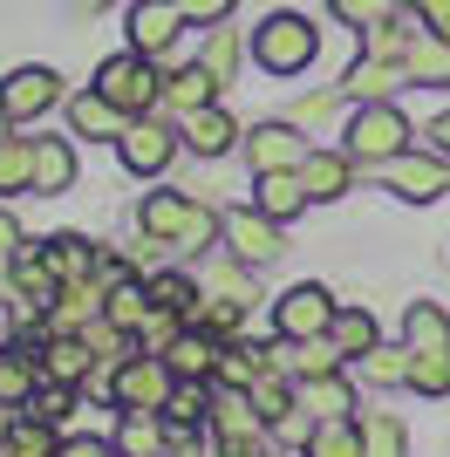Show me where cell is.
Segmentation results:
<instances>
[{"mask_svg": "<svg viewBox=\"0 0 450 457\" xmlns=\"http://www.w3.org/2000/svg\"><path fill=\"white\" fill-rule=\"evenodd\" d=\"M144 232L164 246H212V232H225V219H212L205 205H191L185 191H150L144 198Z\"/></svg>", "mask_w": 450, "mask_h": 457, "instance_id": "6da1fadb", "label": "cell"}, {"mask_svg": "<svg viewBox=\"0 0 450 457\" xmlns=\"http://www.w3.org/2000/svg\"><path fill=\"white\" fill-rule=\"evenodd\" d=\"M314 48H321V35L300 14H266L260 28H253V62L273 69V76H300V69L314 62Z\"/></svg>", "mask_w": 450, "mask_h": 457, "instance_id": "7a4b0ae2", "label": "cell"}, {"mask_svg": "<svg viewBox=\"0 0 450 457\" xmlns=\"http://www.w3.org/2000/svg\"><path fill=\"white\" fill-rule=\"evenodd\" d=\"M410 151V123H403V110H389V103H362L355 116H348V157L355 164H389V157Z\"/></svg>", "mask_w": 450, "mask_h": 457, "instance_id": "3957f363", "label": "cell"}, {"mask_svg": "<svg viewBox=\"0 0 450 457\" xmlns=\"http://www.w3.org/2000/svg\"><path fill=\"white\" fill-rule=\"evenodd\" d=\"M96 89L110 96V103H123L130 116H150V103H164V76L150 69V55H110L103 69H96Z\"/></svg>", "mask_w": 450, "mask_h": 457, "instance_id": "277c9868", "label": "cell"}, {"mask_svg": "<svg viewBox=\"0 0 450 457\" xmlns=\"http://www.w3.org/2000/svg\"><path fill=\"white\" fill-rule=\"evenodd\" d=\"M110 389H116V403H123L130 417H164L171 389H178V369H171L164 355H137V362L116 369Z\"/></svg>", "mask_w": 450, "mask_h": 457, "instance_id": "5b68a950", "label": "cell"}, {"mask_svg": "<svg viewBox=\"0 0 450 457\" xmlns=\"http://www.w3.org/2000/svg\"><path fill=\"white\" fill-rule=\"evenodd\" d=\"M335 314L341 307L328 301V294H321V287H287L280 301H273V321H280V335L287 342H314V335H335Z\"/></svg>", "mask_w": 450, "mask_h": 457, "instance_id": "8992f818", "label": "cell"}, {"mask_svg": "<svg viewBox=\"0 0 450 457\" xmlns=\"http://www.w3.org/2000/svg\"><path fill=\"white\" fill-rule=\"evenodd\" d=\"M225 246L260 273L287 253V239H280V219H266V212H225Z\"/></svg>", "mask_w": 450, "mask_h": 457, "instance_id": "52a82bcc", "label": "cell"}, {"mask_svg": "<svg viewBox=\"0 0 450 457\" xmlns=\"http://www.w3.org/2000/svg\"><path fill=\"white\" fill-rule=\"evenodd\" d=\"M55 103H62L55 69H14V76L0 82V116H7V123H28V116L55 110Z\"/></svg>", "mask_w": 450, "mask_h": 457, "instance_id": "ba28073f", "label": "cell"}, {"mask_svg": "<svg viewBox=\"0 0 450 457\" xmlns=\"http://www.w3.org/2000/svg\"><path fill=\"white\" fill-rule=\"evenodd\" d=\"M178 28H185V7H178V0H137V7H130V48L150 55V62L171 55Z\"/></svg>", "mask_w": 450, "mask_h": 457, "instance_id": "9c48e42d", "label": "cell"}, {"mask_svg": "<svg viewBox=\"0 0 450 457\" xmlns=\"http://www.w3.org/2000/svg\"><path fill=\"white\" fill-rule=\"evenodd\" d=\"M171 151H178V137H171L164 123H150V116H130V130L116 137V157H123V164H130L137 178L164 171V164H171Z\"/></svg>", "mask_w": 450, "mask_h": 457, "instance_id": "30bf717a", "label": "cell"}, {"mask_svg": "<svg viewBox=\"0 0 450 457\" xmlns=\"http://www.w3.org/2000/svg\"><path fill=\"white\" fill-rule=\"evenodd\" d=\"M253 151V171H300L307 164V137H294V123H260L246 137Z\"/></svg>", "mask_w": 450, "mask_h": 457, "instance_id": "8fae6325", "label": "cell"}, {"mask_svg": "<svg viewBox=\"0 0 450 457\" xmlns=\"http://www.w3.org/2000/svg\"><path fill=\"white\" fill-rule=\"evenodd\" d=\"M389 185L403 191V198H416V205H430V198H444L450 191V171L437 164V157H389Z\"/></svg>", "mask_w": 450, "mask_h": 457, "instance_id": "7c38bea8", "label": "cell"}, {"mask_svg": "<svg viewBox=\"0 0 450 457\" xmlns=\"http://www.w3.org/2000/svg\"><path fill=\"white\" fill-rule=\"evenodd\" d=\"M403 69H410V82H416V89H450V35L423 28V35L410 41Z\"/></svg>", "mask_w": 450, "mask_h": 457, "instance_id": "4fadbf2b", "label": "cell"}, {"mask_svg": "<svg viewBox=\"0 0 450 457\" xmlns=\"http://www.w3.org/2000/svg\"><path fill=\"white\" fill-rule=\"evenodd\" d=\"M69 123H75V137H123L130 130V110H123V103H110V96L103 89H89V96H75L69 103Z\"/></svg>", "mask_w": 450, "mask_h": 457, "instance_id": "5bb4252c", "label": "cell"}, {"mask_svg": "<svg viewBox=\"0 0 450 457\" xmlns=\"http://www.w3.org/2000/svg\"><path fill=\"white\" fill-rule=\"evenodd\" d=\"M219 355H225V348L212 342L205 328H191V321H185V335H178V342L164 348V362L178 369L185 382H205V376H219Z\"/></svg>", "mask_w": 450, "mask_h": 457, "instance_id": "9a60e30c", "label": "cell"}, {"mask_svg": "<svg viewBox=\"0 0 450 457\" xmlns=\"http://www.w3.org/2000/svg\"><path fill=\"white\" fill-rule=\"evenodd\" d=\"M300 185H307V198H341V191L355 185V157L348 151H307Z\"/></svg>", "mask_w": 450, "mask_h": 457, "instance_id": "2e32d148", "label": "cell"}, {"mask_svg": "<svg viewBox=\"0 0 450 457\" xmlns=\"http://www.w3.org/2000/svg\"><path fill=\"white\" fill-rule=\"evenodd\" d=\"M185 151H198V157H219V151H232V137H239V123L219 110V103H205V110H191L185 116Z\"/></svg>", "mask_w": 450, "mask_h": 457, "instance_id": "e0dca14e", "label": "cell"}, {"mask_svg": "<svg viewBox=\"0 0 450 457\" xmlns=\"http://www.w3.org/2000/svg\"><path fill=\"white\" fill-rule=\"evenodd\" d=\"M75 185V151L69 137H35V198H55Z\"/></svg>", "mask_w": 450, "mask_h": 457, "instance_id": "ac0fdd59", "label": "cell"}, {"mask_svg": "<svg viewBox=\"0 0 450 457\" xmlns=\"http://www.w3.org/2000/svg\"><path fill=\"white\" fill-rule=\"evenodd\" d=\"M403 82H410V69H403V62H375V55H362L355 69L341 76V89L355 96V103H382V96L403 89Z\"/></svg>", "mask_w": 450, "mask_h": 457, "instance_id": "d6986e66", "label": "cell"}, {"mask_svg": "<svg viewBox=\"0 0 450 457\" xmlns=\"http://www.w3.org/2000/svg\"><path fill=\"white\" fill-rule=\"evenodd\" d=\"M150 314H157V301H150V287H137V280H116V287H110V301H103V321L123 328V335L150 328Z\"/></svg>", "mask_w": 450, "mask_h": 457, "instance_id": "ffe728a7", "label": "cell"}, {"mask_svg": "<svg viewBox=\"0 0 450 457\" xmlns=\"http://www.w3.org/2000/svg\"><path fill=\"white\" fill-rule=\"evenodd\" d=\"M212 89H219V69H205V62H198V69H178V76H164V103H171L178 116L205 110Z\"/></svg>", "mask_w": 450, "mask_h": 457, "instance_id": "44dd1931", "label": "cell"}, {"mask_svg": "<svg viewBox=\"0 0 450 457\" xmlns=\"http://www.w3.org/2000/svg\"><path fill=\"white\" fill-rule=\"evenodd\" d=\"M403 342H410V355H437V348H450V314L430 301L410 307V321H403Z\"/></svg>", "mask_w": 450, "mask_h": 457, "instance_id": "7402d4cb", "label": "cell"}, {"mask_svg": "<svg viewBox=\"0 0 450 457\" xmlns=\"http://www.w3.org/2000/svg\"><path fill=\"white\" fill-rule=\"evenodd\" d=\"M41 253H48V267L62 273V287H69V280H89L96 260H103V253H96L89 239H75V232H55V239H48Z\"/></svg>", "mask_w": 450, "mask_h": 457, "instance_id": "603a6c76", "label": "cell"}, {"mask_svg": "<svg viewBox=\"0 0 450 457\" xmlns=\"http://www.w3.org/2000/svg\"><path fill=\"white\" fill-rule=\"evenodd\" d=\"M89 362H96V348L82 342V335H55V342L41 348V369H48L55 382H82V376H89Z\"/></svg>", "mask_w": 450, "mask_h": 457, "instance_id": "cb8c5ba5", "label": "cell"}, {"mask_svg": "<svg viewBox=\"0 0 450 457\" xmlns=\"http://www.w3.org/2000/svg\"><path fill=\"white\" fill-rule=\"evenodd\" d=\"M300 205H307L300 171H260V212H266V219H294Z\"/></svg>", "mask_w": 450, "mask_h": 457, "instance_id": "d4e9b609", "label": "cell"}, {"mask_svg": "<svg viewBox=\"0 0 450 457\" xmlns=\"http://www.w3.org/2000/svg\"><path fill=\"white\" fill-rule=\"evenodd\" d=\"M300 457H362V430H355L348 417H321Z\"/></svg>", "mask_w": 450, "mask_h": 457, "instance_id": "484cf974", "label": "cell"}, {"mask_svg": "<svg viewBox=\"0 0 450 457\" xmlns=\"http://www.w3.org/2000/svg\"><path fill=\"white\" fill-rule=\"evenodd\" d=\"M410 369H416L410 342H403V348H382V342H375L369 355H362V382H375V389H396V382H410Z\"/></svg>", "mask_w": 450, "mask_h": 457, "instance_id": "4316f807", "label": "cell"}, {"mask_svg": "<svg viewBox=\"0 0 450 457\" xmlns=\"http://www.w3.org/2000/svg\"><path fill=\"white\" fill-rule=\"evenodd\" d=\"M300 403H307L314 417H348V410H355V396H348L341 376H300Z\"/></svg>", "mask_w": 450, "mask_h": 457, "instance_id": "83f0119b", "label": "cell"}, {"mask_svg": "<svg viewBox=\"0 0 450 457\" xmlns=\"http://www.w3.org/2000/svg\"><path fill=\"white\" fill-rule=\"evenodd\" d=\"M416 35H423V21H403V14H389V21H375V28H369V55H375V62H403Z\"/></svg>", "mask_w": 450, "mask_h": 457, "instance_id": "f1b7e54d", "label": "cell"}, {"mask_svg": "<svg viewBox=\"0 0 450 457\" xmlns=\"http://www.w3.org/2000/svg\"><path fill=\"white\" fill-rule=\"evenodd\" d=\"M273 362H287L294 376H335L341 342H335V335H314V342H294V355H273Z\"/></svg>", "mask_w": 450, "mask_h": 457, "instance_id": "f546056e", "label": "cell"}, {"mask_svg": "<svg viewBox=\"0 0 450 457\" xmlns=\"http://www.w3.org/2000/svg\"><path fill=\"white\" fill-rule=\"evenodd\" d=\"M28 396H35V355L0 348V403H28Z\"/></svg>", "mask_w": 450, "mask_h": 457, "instance_id": "4dcf8cb0", "label": "cell"}, {"mask_svg": "<svg viewBox=\"0 0 450 457\" xmlns=\"http://www.w3.org/2000/svg\"><path fill=\"white\" fill-rule=\"evenodd\" d=\"M0 191H35V144L0 137Z\"/></svg>", "mask_w": 450, "mask_h": 457, "instance_id": "1f68e13d", "label": "cell"}, {"mask_svg": "<svg viewBox=\"0 0 450 457\" xmlns=\"http://www.w3.org/2000/svg\"><path fill=\"white\" fill-rule=\"evenodd\" d=\"M198 417H212L205 382H185V376H178V389H171V403H164V423H171V430H191Z\"/></svg>", "mask_w": 450, "mask_h": 457, "instance_id": "d6a6232c", "label": "cell"}, {"mask_svg": "<svg viewBox=\"0 0 450 457\" xmlns=\"http://www.w3.org/2000/svg\"><path fill=\"white\" fill-rule=\"evenodd\" d=\"M7 457H62V444H55V423H41V417L14 423V430H7Z\"/></svg>", "mask_w": 450, "mask_h": 457, "instance_id": "836d02e7", "label": "cell"}, {"mask_svg": "<svg viewBox=\"0 0 450 457\" xmlns=\"http://www.w3.org/2000/svg\"><path fill=\"white\" fill-rule=\"evenodd\" d=\"M410 437H403V423L396 417H369L362 423V457H403Z\"/></svg>", "mask_w": 450, "mask_h": 457, "instance_id": "e575fe53", "label": "cell"}, {"mask_svg": "<svg viewBox=\"0 0 450 457\" xmlns=\"http://www.w3.org/2000/svg\"><path fill=\"white\" fill-rule=\"evenodd\" d=\"M335 342H341V355H355V362H362V355L375 348V321L362 314V307H348V314H335Z\"/></svg>", "mask_w": 450, "mask_h": 457, "instance_id": "d590c367", "label": "cell"}, {"mask_svg": "<svg viewBox=\"0 0 450 457\" xmlns=\"http://www.w3.org/2000/svg\"><path fill=\"white\" fill-rule=\"evenodd\" d=\"M157 423H164V417H130V423H123V437H116V451H123V457H157V444H164Z\"/></svg>", "mask_w": 450, "mask_h": 457, "instance_id": "8d00e7d4", "label": "cell"}, {"mask_svg": "<svg viewBox=\"0 0 450 457\" xmlns=\"http://www.w3.org/2000/svg\"><path fill=\"white\" fill-rule=\"evenodd\" d=\"M246 396H253V410H260V417H266V423H280V417H287V410H294V396H287V382H280V376H273V369H266V376H260V382H253V389H246Z\"/></svg>", "mask_w": 450, "mask_h": 457, "instance_id": "74e56055", "label": "cell"}, {"mask_svg": "<svg viewBox=\"0 0 450 457\" xmlns=\"http://www.w3.org/2000/svg\"><path fill=\"white\" fill-rule=\"evenodd\" d=\"M410 382L423 389V396H450V348H437V355H416Z\"/></svg>", "mask_w": 450, "mask_h": 457, "instance_id": "f35d334b", "label": "cell"}, {"mask_svg": "<svg viewBox=\"0 0 450 457\" xmlns=\"http://www.w3.org/2000/svg\"><path fill=\"white\" fill-rule=\"evenodd\" d=\"M328 7H335L348 28H375V21H389V14H396V0H328Z\"/></svg>", "mask_w": 450, "mask_h": 457, "instance_id": "ab89813d", "label": "cell"}, {"mask_svg": "<svg viewBox=\"0 0 450 457\" xmlns=\"http://www.w3.org/2000/svg\"><path fill=\"white\" fill-rule=\"evenodd\" d=\"M150 301H157V307H171V314H185V307L198 301V294H191V280H185V273H157V280H150Z\"/></svg>", "mask_w": 450, "mask_h": 457, "instance_id": "60d3db41", "label": "cell"}, {"mask_svg": "<svg viewBox=\"0 0 450 457\" xmlns=\"http://www.w3.org/2000/svg\"><path fill=\"white\" fill-rule=\"evenodd\" d=\"M239 267H246V260H239ZM239 267H212V287H219V294H225V301H260V287H253V280H246V273Z\"/></svg>", "mask_w": 450, "mask_h": 457, "instance_id": "b9f144b4", "label": "cell"}, {"mask_svg": "<svg viewBox=\"0 0 450 457\" xmlns=\"http://www.w3.org/2000/svg\"><path fill=\"white\" fill-rule=\"evenodd\" d=\"M28 403H35L28 417H41V423H62V417H69V382H48V389H41V396H28Z\"/></svg>", "mask_w": 450, "mask_h": 457, "instance_id": "7bdbcfd3", "label": "cell"}, {"mask_svg": "<svg viewBox=\"0 0 450 457\" xmlns=\"http://www.w3.org/2000/svg\"><path fill=\"white\" fill-rule=\"evenodd\" d=\"M178 7H185V21H198V28H212V21L232 14V0H178Z\"/></svg>", "mask_w": 450, "mask_h": 457, "instance_id": "ee69618b", "label": "cell"}, {"mask_svg": "<svg viewBox=\"0 0 450 457\" xmlns=\"http://www.w3.org/2000/svg\"><path fill=\"white\" fill-rule=\"evenodd\" d=\"M410 14L423 28H437V35H450V0H410Z\"/></svg>", "mask_w": 450, "mask_h": 457, "instance_id": "f6af8a7d", "label": "cell"}, {"mask_svg": "<svg viewBox=\"0 0 450 457\" xmlns=\"http://www.w3.org/2000/svg\"><path fill=\"white\" fill-rule=\"evenodd\" d=\"M232 62H239V41H232V35L219 28V35H212V48H205V69H219V76H225Z\"/></svg>", "mask_w": 450, "mask_h": 457, "instance_id": "bcb514c9", "label": "cell"}, {"mask_svg": "<svg viewBox=\"0 0 450 457\" xmlns=\"http://www.w3.org/2000/svg\"><path fill=\"white\" fill-rule=\"evenodd\" d=\"M62 457H123V451L103 444V437H69V444H62Z\"/></svg>", "mask_w": 450, "mask_h": 457, "instance_id": "7dc6e473", "label": "cell"}, {"mask_svg": "<svg viewBox=\"0 0 450 457\" xmlns=\"http://www.w3.org/2000/svg\"><path fill=\"white\" fill-rule=\"evenodd\" d=\"M14 260H21V226L0 212V267H14Z\"/></svg>", "mask_w": 450, "mask_h": 457, "instance_id": "c3c4849f", "label": "cell"}, {"mask_svg": "<svg viewBox=\"0 0 450 457\" xmlns=\"http://www.w3.org/2000/svg\"><path fill=\"white\" fill-rule=\"evenodd\" d=\"M294 116H300V123H328V116H335V96H307Z\"/></svg>", "mask_w": 450, "mask_h": 457, "instance_id": "681fc988", "label": "cell"}, {"mask_svg": "<svg viewBox=\"0 0 450 457\" xmlns=\"http://www.w3.org/2000/svg\"><path fill=\"white\" fill-rule=\"evenodd\" d=\"M430 137H437V151L450 157V110H444V116H437V123H430Z\"/></svg>", "mask_w": 450, "mask_h": 457, "instance_id": "f907efd6", "label": "cell"}, {"mask_svg": "<svg viewBox=\"0 0 450 457\" xmlns=\"http://www.w3.org/2000/svg\"><path fill=\"white\" fill-rule=\"evenodd\" d=\"M75 7H89V14H96V7H110V0H75Z\"/></svg>", "mask_w": 450, "mask_h": 457, "instance_id": "816d5d0a", "label": "cell"}, {"mask_svg": "<svg viewBox=\"0 0 450 457\" xmlns=\"http://www.w3.org/2000/svg\"><path fill=\"white\" fill-rule=\"evenodd\" d=\"M0 457H7V451H0Z\"/></svg>", "mask_w": 450, "mask_h": 457, "instance_id": "f5cc1de1", "label": "cell"}]
</instances>
